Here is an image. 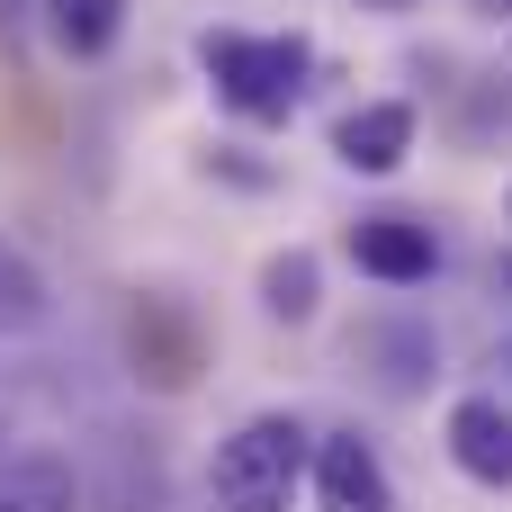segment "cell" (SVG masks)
<instances>
[{
    "label": "cell",
    "mask_w": 512,
    "mask_h": 512,
    "mask_svg": "<svg viewBox=\"0 0 512 512\" xmlns=\"http://www.w3.org/2000/svg\"><path fill=\"white\" fill-rule=\"evenodd\" d=\"M351 261L369 279H387V288H423L441 270V234L423 216H360L351 225Z\"/></svg>",
    "instance_id": "4"
},
{
    "label": "cell",
    "mask_w": 512,
    "mask_h": 512,
    "mask_svg": "<svg viewBox=\"0 0 512 512\" xmlns=\"http://www.w3.org/2000/svg\"><path fill=\"white\" fill-rule=\"evenodd\" d=\"M504 369H512V342H504Z\"/></svg>",
    "instance_id": "13"
},
{
    "label": "cell",
    "mask_w": 512,
    "mask_h": 512,
    "mask_svg": "<svg viewBox=\"0 0 512 512\" xmlns=\"http://www.w3.org/2000/svg\"><path fill=\"white\" fill-rule=\"evenodd\" d=\"M45 306H54V297H45V270H36L18 243H0V333H36Z\"/></svg>",
    "instance_id": "11"
},
{
    "label": "cell",
    "mask_w": 512,
    "mask_h": 512,
    "mask_svg": "<svg viewBox=\"0 0 512 512\" xmlns=\"http://www.w3.org/2000/svg\"><path fill=\"white\" fill-rule=\"evenodd\" d=\"M360 9H414V0H360Z\"/></svg>",
    "instance_id": "12"
},
{
    "label": "cell",
    "mask_w": 512,
    "mask_h": 512,
    "mask_svg": "<svg viewBox=\"0 0 512 512\" xmlns=\"http://www.w3.org/2000/svg\"><path fill=\"white\" fill-rule=\"evenodd\" d=\"M450 459H459V477H477V486H512V405L504 396H459L450 405Z\"/></svg>",
    "instance_id": "5"
},
{
    "label": "cell",
    "mask_w": 512,
    "mask_h": 512,
    "mask_svg": "<svg viewBox=\"0 0 512 512\" xmlns=\"http://www.w3.org/2000/svg\"><path fill=\"white\" fill-rule=\"evenodd\" d=\"M198 72H207V90H216L234 117L279 126V117H297V99H306L315 45H306V36H243V27H207V36H198Z\"/></svg>",
    "instance_id": "1"
},
{
    "label": "cell",
    "mask_w": 512,
    "mask_h": 512,
    "mask_svg": "<svg viewBox=\"0 0 512 512\" xmlns=\"http://www.w3.org/2000/svg\"><path fill=\"white\" fill-rule=\"evenodd\" d=\"M0 512H81V477L63 450H9L0 459Z\"/></svg>",
    "instance_id": "7"
},
{
    "label": "cell",
    "mask_w": 512,
    "mask_h": 512,
    "mask_svg": "<svg viewBox=\"0 0 512 512\" xmlns=\"http://www.w3.org/2000/svg\"><path fill=\"white\" fill-rule=\"evenodd\" d=\"M405 153H414V108H405V99H369V108H351V117L333 126V162H342V171L387 180Z\"/></svg>",
    "instance_id": "6"
},
{
    "label": "cell",
    "mask_w": 512,
    "mask_h": 512,
    "mask_svg": "<svg viewBox=\"0 0 512 512\" xmlns=\"http://www.w3.org/2000/svg\"><path fill=\"white\" fill-rule=\"evenodd\" d=\"M315 512H396V477L360 432L315 441Z\"/></svg>",
    "instance_id": "3"
},
{
    "label": "cell",
    "mask_w": 512,
    "mask_h": 512,
    "mask_svg": "<svg viewBox=\"0 0 512 512\" xmlns=\"http://www.w3.org/2000/svg\"><path fill=\"white\" fill-rule=\"evenodd\" d=\"M261 306H270V324H306V315L324 306L315 252H270V261H261Z\"/></svg>",
    "instance_id": "10"
},
{
    "label": "cell",
    "mask_w": 512,
    "mask_h": 512,
    "mask_svg": "<svg viewBox=\"0 0 512 512\" xmlns=\"http://www.w3.org/2000/svg\"><path fill=\"white\" fill-rule=\"evenodd\" d=\"M306 468H315V432L297 414H252V423H234L216 441L207 495H216V512H288Z\"/></svg>",
    "instance_id": "2"
},
{
    "label": "cell",
    "mask_w": 512,
    "mask_h": 512,
    "mask_svg": "<svg viewBox=\"0 0 512 512\" xmlns=\"http://www.w3.org/2000/svg\"><path fill=\"white\" fill-rule=\"evenodd\" d=\"M45 36H54L72 63H99V54L126 36V0H45Z\"/></svg>",
    "instance_id": "9"
},
{
    "label": "cell",
    "mask_w": 512,
    "mask_h": 512,
    "mask_svg": "<svg viewBox=\"0 0 512 512\" xmlns=\"http://www.w3.org/2000/svg\"><path fill=\"white\" fill-rule=\"evenodd\" d=\"M360 360H378V387L387 396H414L423 378H432V333L423 324H405V315H378V324H360V342H351Z\"/></svg>",
    "instance_id": "8"
}]
</instances>
